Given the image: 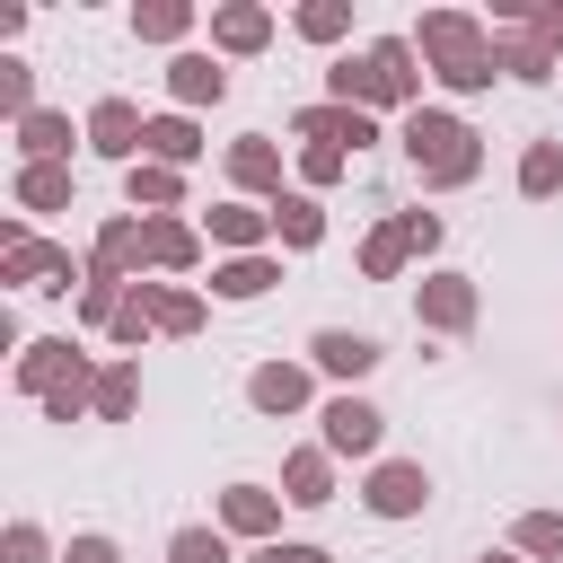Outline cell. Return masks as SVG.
Wrapping results in <instances>:
<instances>
[{
    "label": "cell",
    "mask_w": 563,
    "mask_h": 563,
    "mask_svg": "<svg viewBox=\"0 0 563 563\" xmlns=\"http://www.w3.org/2000/svg\"><path fill=\"white\" fill-rule=\"evenodd\" d=\"M413 53H422L449 88H493V70H501V44H493L466 9H431V18L413 26Z\"/></svg>",
    "instance_id": "obj_1"
},
{
    "label": "cell",
    "mask_w": 563,
    "mask_h": 563,
    "mask_svg": "<svg viewBox=\"0 0 563 563\" xmlns=\"http://www.w3.org/2000/svg\"><path fill=\"white\" fill-rule=\"evenodd\" d=\"M413 88H422L413 35H387V44H369L361 62H334V106H405V114H413Z\"/></svg>",
    "instance_id": "obj_2"
},
{
    "label": "cell",
    "mask_w": 563,
    "mask_h": 563,
    "mask_svg": "<svg viewBox=\"0 0 563 563\" xmlns=\"http://www.w3.org/2000/svg\"><path fill=\"white\" fill-rule=\"evenodd\" d=\"M405 158L422 167V185H466L484 150H475V132H466L457 114H431V106H413V114H405Z\"/></svg>",
    "instance_id": "obj_3"
},
{
    "label": "cell",
    "mask_w": 563,
    "mask_h": 563,
    "mask_svg": "<svg viewBox=\"0 0 563 563\" xmlns=\"http://www.w3.org/2000/svg\"><path fill=\"white\" fill-rule=\"evenodd\" d=\"M88 141H97L106 158H132V150H150V123H141V114H132L123 97H106V106L88 114Z\"/></svg>",
    "instance_id": "obj_4"
},
{
    "label": "cell",
    "mask_w": 563,
    "mask_h": 563,
    "mask_svg": "<svg viewBox=\"0 0 563 563\" xmlns=\"http://www.w3.org/2000/svg\"><path fill=\"white\" fill-rule=\"evenodd\" d=\"M422 501H431L422 466H378V475H369V510H378V519H413Z\"/></svg>",
    "instance_id": "obj_5"
},
{
    "label": "cell",
    "mask_w": 563,
    "mask_h": 563,
    "mask_svg": "<svg viewBox=\"0 0 563 563\" xmlns=\"http://www.w3.org/2000/svg\"><path fill=\"white\" fill-rule=\"evenodd\" d=\"M211 44H220V53H264V44H273V9H255V0L220 9V18H211Z\"/></svg>",
    "instance_id": "obj_6"
},
{
    "label": "cell",
    "mask_w": 563,
    "mask_h": 563,
    "mask_svg": "<svg viewBox=\"0 0 563 563\" xmlns=\"http://www.w3.org/2000/svg\"><path fill=\"white\" fill-rule=\"evenodd\" d=\"M325 449H343V457L378 449V413H369L361 396H334V405H325Z\"/></svg>",
    "instance_id": "obj_7"
},
{
    "label": "cell",
    "mask_w": 563,
    "mask_h": 563,
    "mask_svg": "<svg viewBox=\"0 0 563 563\" xmlns=\"http://www.w3.org/2000/svg\"><path fill=\"white\" fill-rule=\"evenodd\" d=\"M167 88H176V106H211V97L229 88V70H220L211 53H176V62H167Z\"/></svg>",
    "instance_id": "obj_8"
},
{
    "label": "cell",
    "mask_w": 563,
    "mask_h": 563,
    "mask_svg": "<svg viewBox=\"0 0 563 563\" xmlns=\"http://www.w3.org/2000/svg\"><path fill=\"white\" fill-rule=\"evenodd\" d=\"M299 132H308V141H325V150H343V141L361 150V141H369V114H361V106H308V114H299Z\"/></svg>",
    "instance_id": "obj_9"
},
{
    "label": "cell",
    "mask_w": 563,
    "mask_h": 563,
    "mask_svg": "<svg viewBox=\"0 0 563 563\" xmlns=\"http://www.w3.org/2000/svg\"><path fill=\"white\" fill-rule=\"evenodd\" d=\"M317 361H325L334 378H361V369L378 361V343H369V334H343V325H325V334H317Z\"/></svg>",
    "instance_id": "obj_10"
},
{
    "label": "cell",
    "mask_w": 563,
    "mask_h": 563,
    "mask_svg": "<svg viewBox=\"0 0 563 563\" xmlns=\"http://www.w3.org/2000/svg\"><path fill=\"white\" fill-rule=\"evenodd\" d=\"M194 150H202V132H194L185 114H158V123H150V158H158V167H185Z\"/></svg>",
    "instance_id": "obj_11"
},
{
    "label": "cell",
    "mask_w": 563,
    "mask_h": 563,
    "mask_svg": "<svg viewBox=\"0 0 563 563\" xmlns=\"http://www.w3.org/2000/svg\"><path fill=\"white\" fill-rule=\"evenodd\" d=\"M273 229H282L290 246H317V238H325V211H317L308 194H282V202H273Z\"/></svg>",
    "instance_id": "obj_12"
},
{
    "label": "cell",
    "mask_w": 563,
    "mask_h": 563,
    "mask_svg": "<svg viewBox=\"0 0 563 563\" xmlns=\"http://www.w3.org/2000/svg\"><path fill=\"white\" fill-rule=\"evenodd\" d=\"M211 290H220V299H255V290H273V255H238V264H220Z\"/></svg>",
    "instance_id": "obj_13"
},
{
    "label": "cell",
    "mask_w": 563,
    "mask_h": 563,
    "mask_svg": "<svg viewBox=\"0 0 563 563\" xmlns=\"http://www.w3.org/2000/svg\"><path fill=\"white\" fill-rule=\"evenodd\" d=\"M422 317H431V325H466V317H475V290H466L457 273H449V282H422Z\"/></svg>",
    "instance_id": "obj_14"
},
{
    "label": "cell",
    "mask_w": 563,
    "mask_h": 563,
    "mask_svg": "<svg viewBox=\"0 0 563 563\" xmlns=\"http://www.w3.org/2000/svg\"><path fill=\"white\" fill-rule=\"evenodd\" d=\"M185 26H194L185 0H150V9H132V35H150V44H176Z\"/></svg>",
    "instance_id": "obj_15"
},
{
    "label": "cell",
    "mask_w": 563,
    "mask_h": 563,
    "mask_svg": "<svg viewBox=\"0 0 563 563\" xmlns=\"http://www.w3.org/2000/svg\"><path fill=\"white\" fill-rule=\"evenodd\" d=\"M264 229H273V211H246V202H220V211H211V238H220V246H255Z\"/></svg>",
    "instance_id": "obj_16"
},
{
    "label": "cell",
    "mask_w": 563,
    "mask_h": 563,
    "mask_svg": "<svg viewBox=\"0 0 563 563\" xmlns=\"http://www.w3.org/2000/svg\"><path fill=\"white\" fill-rule=\"evenodd\" d=\"M141 255H150V264H194V229H176V220H141Z\"/></svg>",
    "instance_id": "obj_17"
},
{
    "label": "cell",
    "mask_w": 563,
    "mask_h": 563,
    "mask_svg": "<svg viewBox=\"0 0 563 563\" xmlns=\"http://www.w3.org/2000/svg\"><path fill=\"white\" fill-rule=\"evenodd\" d=\"M255 405H264V413H290V405H308V378L273 361V369H255Z\"/></svg>",
    "instance_id": "obj_18"
},
{
    "label": "cell",
    "mask_w": 563,
    "mask_h": 563,
    "mask_svg": "<svg viewBox=\"0 0 563 563\" xmlns=\"http://www.w3.org/2000/svg\"><path fill=\"white\" fill-rule=\"evenodd\" d=\"M229 176H238V185H282L273 141H238V150H229Z\"/></svg>",
    "instance_id": "obj_19"
},
{
    "label": "cell",
    "mask_w": 563,
    "mask_h": 563,
    "mask_svg": "<svg viewBox=\"0 0 563 563\" xmlns=\"http://www.w3.org/2000/svg\"><path fill=\"white\" fill-rule=\"evenodd\" d=\"M554 185H563V141H537L519 158V194H554Z\"/></svg>",
    "instance_id": "obj_20"
},
{
    "label": "cell",
    "mask_w": 563,
    "mask_h": 563,
    "mask_svg": "<svg viewBox=\"0 0 563 563\" xmlns=\"http://www.w3.org/2000/svg\"><path fill=\"white\" fill-rule=\"evenodd\" d=\"M18 202H35V211H53V202H70V176H62L53 158H35V167L18 176Z\"/></svg>",
    "instance_id": "obj_21"
},
{
    "label": "cell",
    "mask_w": 563,
    "mask_h": 563,
    "mask_svg": "<svg viewBox=\"0 0 563 563\" xmlns=\"http://www.w3.org/2000/svg\"><path fill=\"white\" fill-rule=\"evenodd\" d=\"M132 255H141V220H114V229L97 238V282H114Z\"/></svg>",
    "instance_id": "obj_22"
},
{
    "label": "cell",
    "mask_w": 563,
    "mask_h": 563,
    "mask_svg": "<svg viewBox=\"0 0 563 563\" xmlns=\"http://www.w3.org/2000/svg\"><path fill=\"white\" fill-rule=\"evenodd\" d=\"M501 70H510V79H528V88H537V79H554V53H545V44H537V35H519V44H501Z\"/></svg>",
    "instance_id": "obj_23"
},
{
    "label": "cell",
    "mask_w": 563,
    "mask_h": 563,
    "mask_svg": "<svg viewBox=\"0 0 563 563\" xmlns=\"http://www.w3.org/2000/svg\"><path fill=\"white\" fill-rule=\"evenodd\" d=\"M18 141H26L35 158H62V150H70V123H62V114H26V123H18Z\"/></svg>",
    "instance_id": "obj_24"
},
{
    "label": "cell",
    "mask_w": 563,
    "mask_h": 563,
    "mask_svg": "<svg viewBox=\"0 0 563 563\" xmlns=\"http://www.w3.org/2000/svg\"><path fill=\"white\" fill-rule=\"evenodd\" d=\"M343 26H352V9H343V0H317V9H299V35H308V44H334Z\"/></svg>",
    "instance_id": "obj_25"
},
{
    "label": "cell",
    "mask_w": 563,
    "mask_h": 563,
    "mask_svg": "<svg viewBox=\"0 0 563 563\" xmlns=\"http://www.w3.org/2000/svg\"><path fill=\"white\" fill-rule=\"evenodd\" d=\"M229 528H246V537H255V528H273V493L238 484V493H229Z\"/></svg>",
    "instance_id": "obj_26"
},
{
    "label": "cell",
    "mask_w": 563,
    "mask_h": 563,
    "mask_svg": "<svg viewBox=\"0 0 563 563\" xmlns=\"http://www.w3.org/2000/svg\"><path fill=\"white\" fill-rule=\"evenodd\" d=\"M405 246H413V238H405V220H396V229H378V238H369V255H361V264H369V273L387 282V273L405 264Z\"/></svg>",
    "instance_id": "obj_27"
},
{
    "label": "cell",
    "mask_w": 563,
    "mask_h": 563,
    "mask_svg": "<svg viewBox=\"0 0 563 563\" xmlns=\"http://www.w3.org/2000/svg\"><path fill=\"white\" fill-rule=\"evenodd\" d=\"M519 545H528V554H563V519H554V510H528V519H519Z\"/></svg>",
    "instance_id": "obj_28"
},
{
    "label": "cell",
    "mask_w": 563,
    "mask_h": 563,
    "mask_svg": "<svg viewBox=\"0 0 563 563\" xmlns=\"http://www.w3.org/2000/svg\"><path fill=\"white\" fill-rule=\"evenodd\" d=\"M132 202H176V167H141L132 158Z\"/></svg>",
    "instance_id": "obj_29"
},
{
    "label": "cell",
    "mask_w": 563,
    "mask_h": 563,
    "mask_svg": "<svg viewBox=\"0 0 563 563\" xmlns=\"http://www.w3.org/2000/svg\"><path fill=\"white\" fill-rule=\"evenodd\" d=\"M290 501H325V457H290Z\"/></svg>",
    "instance_id": "obj_30"
},
{
    "label": "cell",
    "mask_w": 563,
    "mask_h": 563,
    "mask_svg": "<svg viewBox=\"0 0 563 563\" xmlns=\"http://www.w3.org/2000/svg\"><path fill=\"white\" fill-rule=\"evenodd\" d=\"M176 563H229V545H220L211 528H185V537H176Z\"/></svg>",
    "instance_id": "obj_31"
},
{
    "label": "cell",
    "mask_w": 563,
    "mask_h": 563,
    "mask_svg": "<svg viewBox=\"0 0 563 563\" xmlns=\"http://www.w3.org/2000/svg\"><path fill=\"white\" fill-rule=\"evenodd\" d=\"M0 106H9V114H18V123H26V114H35V106H26V62H0Z\"/></svg>",
    "instance_id": "obj_32"
},
{
    "label": "cell",
    "mask_w": 563,
    "mask_h": 563,
    "mask_svg": "<svg viewBox=\"0 0 563 563\" xmlns=\"http://www.w3.org/2000/svg\"><path fill=\"white\" fill-rule=\"evenodd\" d=\"M299 176H308V185H334V176H343V150H325V141H308V158H299Z\"/></svg>",
    "instance_id": "obj_33"
},
{
    "label": "cell",
    "mask_w": 563,
    "mask_h": 563,
    "mask_svg": "<svg viewBox=\"0 0 563 563\" xmlns=\"http://www.w3.org/2000/svg\"><path fill=\"white\" fill-rule=\"evenodd\" d=\"M194 317H202V308H194L185 290H167V299H158V325H167V334H194Z\"/></svg>",
    "instance_id": "obj_34"
},
{
    "label": "cell",
    "mask_w": 563,
    "mask_h": 563,
    "mask_svg": "<svg viewBox=\"0 0 563 563\" xmlns=\"http://www.w3.org/2000/svg\"><path fill=\"white\" fill-rule=\"evenodd\" d=\"M62 361H70V343H35V361H26V369H18V378H26V387H44V378H53V369H62Z\"/></svg>",
    "instance_id": "obj_35"
},
{
    "label": "cell",
    "mask_w": 563,
    "mask_h": 563,
    "mask_svg": "<svg viewBox=\"0 0 563 563\" xmlns=\"http://www.w3.org/2000/svg\"><path fill=\"white\" fill-rule=\"evenodd\" d=\"M97 405H106V413H123V405H132V369H114V378L97 387Z\"/></svg>",
    "instance_id": "obj_36"
},
{
    "label": "cell",
    "mask_w": 563,
    "mask_h": 563,
    "mask_svg": "<svg viewBox=\"0 0 563 563\" xmlns=\"http://www.w3.org/2000/svg\"><path fill=\"white\" fill-rule=\"evenodd\" d=\"M9 563H44V537L35 528H9Z\"/></svg>",
    "instance_id": "obj_37"
},
{
    "label": "cell",
    "mask_w": 563,
    "mask_h": 563,
    "mask_svg": "<svg viewBox=\"0 0 563 563\" xmlns=\"http://www.w3.org/2000/svg\"><path fill=\"white\" fill-rule=\"evenodd\" d=\"M537 44H545V53H563V9H537Z\"/></svg>",
    "instance_id": "obj_38"
},
{
    "label": "cell",
    "mask_w": 563,
    "mask_h": 563,
    "mask_svg": "<svg viewBox=\"0 0 563 563\" xmlns=\"http://www.w3.org/2000/svg\"><path fill=\"white\" fill-rule=\"evenodd\" d=\"M70 563H114V545H106V537H79V545H70Z\"/></svg>",
    "instance_id": "obj_39"
},
{
    "label": "cell",
    "mask_w": 563,
    "mask_h": 563,
    "mask_svg": "<svg viewBox=\"0 0 563 563\" xmlns=\"http://www.w3.org/2000/svg\"><path fill=\"white\" fill-rule=\"evenodd\" d=\"M264 563H325L317 545H264Z\"/></svg>",
    "instance_id": "obj_40"
},
{
    "label": "cell",
    "mask_w": 563,
    "mask_h": 563,
    "mask_svg": "<svg viewBox=\"0 0 563 563\" xmlns=\"http://www.w3.org/2000/svg\"><path fill=\"white\" fill-rule=\"evenodd\" d=\"M484 563H510V554H484Z\"/></svg>",
    "instance_id": "obj_41"
}]
</instances>
